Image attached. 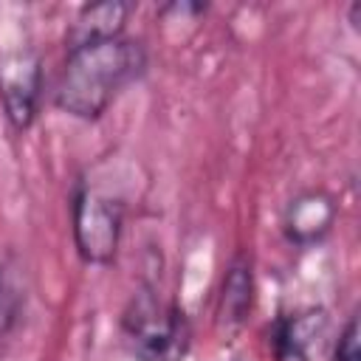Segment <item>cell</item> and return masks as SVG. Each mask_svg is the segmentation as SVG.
Returning <instances> with one entry per match:
<instances>
[{"label":"cell","instance_id":"obj_1","mask_svg":"<svg viewBox=\"0 0 361 361\" xmlns=\"http://www.w3.org/2000/svg\"><path fill=\"white\" fill-rule=\"evenodd\" d=\"M144 65L147 54L138 39L110 37L76 45L68 51L54 102L76 118H96L130 82L144 73Z\"/></svg>","mask_w":361,"mask_h":361},{"label":"cell","instance_id":"obj_2","mask_svg":"<svg viewBox=\"0 0 361 361\" xmlns=\"http://www.w3.org/2000/svg\"><path fill=\"white\" fill-rule=\"evenodd\" d=\"M124 330L141 361H180L189 350V324L175 305H164L152 293L133 299Z\"/></svg>","mask_w":361,"mask_h":361},{"label":"cell","instance_id":"obj_3","mask_svg":"<svg viewBox=\"0 0 361 361\" xmlns=\"http://www.w3.org/2000/svg\"><path fill=\"white\" fill-rule=\"evenodd\" d=\"M73 237L87 262H110L121 237V206L93 189L79 192L73 203Z\"/></svg>","mask_w":361,"mask_h":361},{"label":"cell","instance_id":"obj_4","mask_svg":"<svg viewBox=\"0 0 361 361\" xmlns=\"http://www.w3.org/2000/svg\"><path fill=\"white\" fill-rule=\"evenodd\" d=\"M39 56L34 48L20 45L0 54V96L17 130L34 121L39 99Z\"/></svg>","mask_w":361,"mask_h":361},{"label":"cell","instance_id":"obj_5","mask_svg":"<svg viewBox=\"0 0 361 361\" xmlns=\"http://www.w3.org/2000/svg\"><path fill=\"white\" fill-rule=\"evenodd\" d=\"M333 217H336L333 200L322 192H307L290 203L285 214V231L293 243L307 245L327 234V228L333 226Z\"/></svg>","mask_w":361,"mask_h":361},{"label":"cell","instance_id":"obj_6","mask_svg":"<svg viewBox=\"0 0 361 361\" xmlns=\"http://www.w3.org/2000/svg\"><path fill=\"white\" fill-rule=\"evenodd\" d=\"M133 11V6L127 3H93L85 6L68 34L71 48L85 45V42H96V39H110V37H121L124 20Z\"/></svg>","mask_w":361,"mask_h":361},{"label":"cell","instance_id":"obj_7","mask_svg":"<svg viewBox=\"0 0 361 361\" xmlns=\"http://www.w3.org/2000/svg\"><path fill=\"white\" fill-rule=\"evenodd\" d=\"M248 310H251V268L243 259H237L223 279L217 316L226 327H240L245 322Z\"/></svg>","mask_w":361,"mask_h":361},{"label":"cell","instance_id":"obj_8","mask_svg":"<svg viewBox=\"0 0 361 361\" xmlns=\"http://www.w3.org/2000/svg\"><path fill=\"white\" fill-rule=\"evenodd\" d=\"M333 361H361V353H358V319L355 316L341 330V336L336 341V350H333Z\"/></svg>","mask_w":361,"mask_h":361},{"label":"cell","instance_id":"obj_9","mask_svg":"<svg viewBox=\"0 0 361 361\" xmlns=\"http://www.w3.org/2000/svg\"><path fill=\"white\" fill-rule=\"evenodd\" d=\"M17 310H20V296L11 288V282L0 274V336L8 333V327L17 319Z\"/></svg>","mask_w":361,"mask_h":361}]
</instances>
